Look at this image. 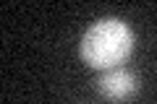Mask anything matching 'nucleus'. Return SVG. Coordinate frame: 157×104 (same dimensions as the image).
<instances>
[{"label":"nucleus","mask_w":157,"mask_h":104,"mask_svg":"<svg viewBox=\"0 0 157 104\" xmlns=\"http://www.w3.org/2000/svg\"><path fill=\"white\" fill-rule=\"evenodd\" d=\"M97 88L105 99L110 102H128L139 94V76L131 73L128 68H110V70H102Z\"/></svg>","instance_id":"obj_2"},{"label":"nucleus","mask_w":157,"mask_h":104,"mask_svg":"<svg viewBox=\"0 0 157 104\" xmlns=\"http://www.w3.org/2000/svg\"><path fill=\"white\" fill-rule=\"evenodd\" d=\"M134 29L121 18H100L81 37V60L89 68H121L134 52Z\"/></svg>","instance_id":"obj_1"}]
</instances>
